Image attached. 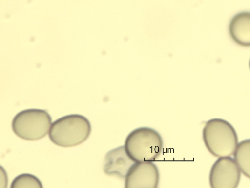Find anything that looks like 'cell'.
Listing matches in <instances>:
<instances>
[{"instance_id":"cell-1","label":"cell","mask_w":250,"mask_h":188,"mask_svg":"<svg viewBox=\"0 0 250 188\" xmlns=\"http://www.w3.org/2000/svg\"><path fill=\"white\" fill-rule=\"evenodd\" d=\"M91 124L83 116L68 115L55 120L49 132V137L55 144L63 147L79 145L89 136Z\"/></svg>"},{"instance_id":"cell-2","label":"cell","mask_w":250,"mask_h":188,"mask_svg":"<svg viewBox=\"0 0 250 188\" xmlns=\"http://www.w3.org/2000/svg\"><path fill=\"white\" fill-rule=\"evenodd\" d=\"M202 137L207 149L216 157L232 155L238 144L235 129L230 123L221 118H212L207 121Z\"/></svg>"},{"instance_id":"cell-3","label":"cell","mask_w":250,"mask_h":188,"mask_svg":"<svg viewBox=\"0 0 250 188\" xmlns=\"http://www.w3.org/2000/svg\"><path fill=\"white\" fill-rule=\"evenodd\" d=\"M163 141L156 130L148 127L136 128L127 136L125 148L134 162L154 161L162 152Z\"/></svg>"},{"instance_id":"cell-4","label":"cell","mask_w":250,"mask_h":188,"mask_svg":"<svg viewBox=\"0 0 250 188\" xmlns=\"http://www.w3.org/2000/svg\"><path fill=\"white\" fill-rule=\"evenodd\" d=\"M52 119L44 110L29 109L19 112L12 122L14 133L19 138L28 141L41 139L47 134Z\"/></svg>"},{"instance_id":"cell-5","label":"cell","mask_w":250,"mask_h":188,"mask_svg":"<svg viewBox=\"0 0 250 188\" xmlns=\"http://www.w3.org/2000/svg\"><path fill=\"white\" fill-rule=\"evenodd\" d=\"M241 174L234 160L229 157H221L212 165L209 175L212 188H236Z\"/></svg>"},{"instance_id":"cell-6","label":"cell","mask_w":250,"mask_h":188,"mask_svg":"<svg viewBox=\"0 0 250 188\" xmlns=\"http://www.w3.org/2000/svg\"><path fill=\"white\" fill-rule=\"evenodd\" d=\"M159 181L157 166L152 161L135 162L125 178V188H156Z\"/></svg>"},{"instance_id":"cell-7","label":"cell","mask_w":250,"mask_h":188,"mask_svg":"<svg viewBox=\"0 0 250 188\" xmlns=\"http://www.w3.org/2000/svg\"><path fill=\"white\" fill-rule=\"evenodd\" d=\"M135 163L127 155L125 146H121L106 153L104 160L103 170L107 175L123 179Z\"/></svg>"},{"instance_id":"cell-8","label":"cell","mask_w":250,"mask_h":188,"mask_svg":"<svg viewBox=\"0 0 250 188\" xmlns=\"http://www.w3.org/2000/svg\"><path fill=\"white\" fill-rule=\"evenodd\" d=\"M229 32L237 44L250 47V12L242 11L234 15L229 23Z\"/></svg>"},{"instance_id":"cell-9","label":"cell","mask_w":250,"mask_h":188,"mask_svg":"<svg viewBox=\"0 0 250 188\" xmlns=\"http://www.w3.org/2000/svg\"><path fill=\"white\" fill-rule=\"evenodd\" d=\"M234 157L242 173L250 179V139L243 140L238 144Z\"/></svg>"},{"instance_id":"cell-10","label":"cell","mask_w":250,"mask_h":188,"mask_svg":"<svg viewBox=\"0 0 250 188\" xmlns=\"http://www.w3.org/2000/svg\"><path fill=\"white\" fill-rule=\"evenodd\" d=\"M11 188H42L40 180L34 175L21 174L14 178L11 183Z\"/></svg>"},{"instance_id":"cell-11","label":"cell","mask_w":250,"mask_h":188,"mask_svg":"<svg viewBox=\"0 0 250 188\" xmlns=\"http://www.w3.org/2000/svg\"><path fill=\"white\" fill-rule=\"evenodd\" d=\"M249 67H250V61H249Z\"/></svg>"}]
</instances>
